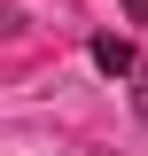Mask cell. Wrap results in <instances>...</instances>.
I'll return each mask as SVG.
<instances>
[{"label": "cell", "instance_id": "4", "mask_svg": "<svg viewBox=\"0 0 148 156\" xmlns=\"http://www.w3.org/2000/svg\"><path fill=\"white\" fill-rule=\"evenodd\" d=\"M125 16H132V23H148V0H125Z\"/></svg>", "mask_w": 148, "mask_h": 156}, {"label": "cell", "instance_id": "2", "mask_svg": "<svg viewBox=\"0 0 148 156\" xmlns=\"http://www.w3.org/2000/svg\"><path fill=\"white\" fill-rule=\"evenodd\" d=\"M125 78H132V109H140V125H148V62H132Z\"/></svg>", "mask_w": 148, "mask_h": 156}, {"label": "cell", "instance_id": "3", "mask_svg": "<svg viewBox=\"0 0 148 156\" xmlns=\"http://www.w3.org/2000/svg\"><path fill=\"white\" fill-rule=\"evenodd\" d=\"M8 31H23V23H16V8H0V39H8Z\"/></svg>", "mask_w": 148, "mask_h": 156}, {"label": "cell", "instance_id": "1", "mask_svg": "<svg viewBox=\"0 0 148 156\" xmlns=\"http://www.w3.org/2000/svg\"><path fill=\"white\" fill-rule=\"evenodd\" d=\"M86 55H93V70H109V78H125L132 62H140V55H132V39H125V31H101V39L86 47Z\"/></svg>", "mask_w": 148, "mask_h": 156}]
</instances>
